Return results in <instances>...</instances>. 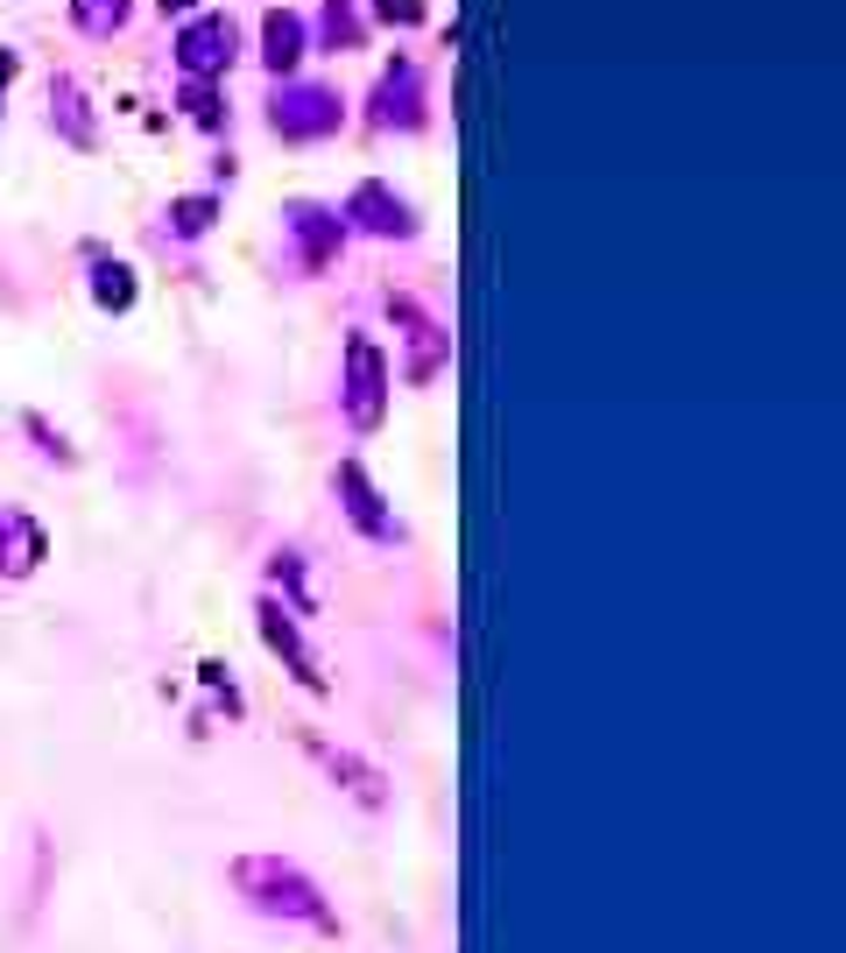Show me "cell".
<instances>
[{
    "mask_svg": "<svg viewBox=\"0 0 846 953\" xmlns=\"http://www.w3.org/2000/svg\"><path fill=\"white\" fill-rule=\"evenodd\" d=\"M311 749H318V763H325L332 777H353L346 791L360 798V806H381V777H375V771H360V763H353V756H338V749H325V742H311Z\"/></svg>",
    "mask_w": 846,
    "mask_h": 953,
    "instance_id": "7a4b0ae2",
    "label": "cell"
},
{
    "mask_svg": "<svg viewBox=\"0 0 846 953\" xmlns=\"http://www.w3.org/2000/svg\"><path fill=\"white\" fill-rule=\"evenodd\" d=\"M233 883H241V897L254 911L282 918V926H311V932H338V918L325 905V890H318L311 876H303L297 862L282 855H241L233 862Z\"/></svg>",
    "mask_w": 846,
    "mask_h": 953,
    "instance_id": "6da1fadb",
    "label": "cell"
}]
</instances>
